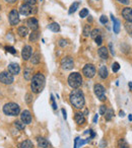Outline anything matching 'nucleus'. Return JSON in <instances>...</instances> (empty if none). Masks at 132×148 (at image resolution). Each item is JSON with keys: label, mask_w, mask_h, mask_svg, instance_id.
<instances>
[{"label": "nucleus", "mask_w": 132, "mask_h": 148, "mask_svg": "<svg viewBox=\"0 0 132 148\" xmlns=\"http://www.w3.org/2000/svg\"><path fill=\"white\" fill-rule=\"evenodd\" d=\"M61 111H62V114H63V118H64V120H66V119H67V115H66V112H65V110H64V109H62Z\"/></svg>", "instance_id": "obj_46"}, {"label": "nucleus", "mask_w": 132, "mask_h": 148, "mask_svg": "<svg viewBox=\"0 0 132 148\" xmlns=\"http://www.w3.org/2000/svg\"><path fill=\"white\" fill-rule=\"evenodd\" d=\"M128 85H129V88L132 90V82H129V83H128Z\"/></svg>", "instance_id": "obj_52"}, {"label": "nucleus", "mask_w": 132, "mask_h": 148, "mask_svg": "<svg viewBox=\"0 0 132 148\" xmlns=\"http://www.w3.org/2000/svg\"><path fill=\"white\" fill-rule=\"evenodd\" d=\"M94 90H95L96 95L98 97V99H100V101H106V90L105 87L101 84H95V87H94Z\"/></svg>", "instance_id": "obj_6"}, {"label": "nucleus", "mask_w": 132, "mask_h": 148, "mask_svg": "<svg viewBox=\"0 0 132 148\" xmlns=\"http://www.w3.org/2000/svg\"><path fill=\"white\" fill-rule=\"evenodd\" d=\"M99 56L102 58V59H104V60H107L108 59V49L106 47H102V48H100L99 49Z\"/></svg>", "instance_id": "obj_19"}, {"label": "nucleus", "mask_w": 132, "mask_h": 148, "mask_svg": "<svg viewBox=\"0 0 132 148\" xmlns=\"http://www.w3.org/2000/svg\"><path fill=\"white\" fill-rule=\"evenodd\" d=\"M48 29H49L50 31L54 32V33H57V32L60 31V25H58L57 23H52L48 25Z\"/></svg>", "instance_id": "obj_22"}, {"label": "nucleus", "mask_w": 132, "mask_h": 148, "mask_svg": "<svg viewBox=\"0 0 132 148\" xmlns=\"http://www.w3.org/2000/svg\"><path fill=\"white\" fill-rule=\"evenodd\" d=\"M21 112V108L14 103H8L3 107V113L7 116H17Z\"/></svg>", "instance_id": "obj_4"}, {"label": "nucleus", "mask_w": 132, "mask_h": 148, "mask_svg": "<svg viewBox=\"0 0 132 148\" xmlns=\"http://www.w3.org/2000/svg\"><path fill=\"white\" fill-rule=\"evenodd\" d=\"M126 147H129L127 142H126L124 139H120L119 140V148H126Z\"/></svg>", "instance_id": "obj_32"}, {"label": "nucleus", "mask_w": 132, "mask_h": 148, "mask_svg": "<svg viewBox=\"0 0 132 148\" xmlns=\"http://www.w3.org/2000/svg\"><path fill=\"white\" fill-rule=\"evenodd\" d=\"M28 25L33 32H36L39 29V23H38V19L36 17H31V18L28 19Z\"/></svg>", "instance_id": "obj_13"}, {"label": "nucleus", "mask_w": 132, "mask_h": 148, "mask_svg": "<svg viewBox=\"0 0 132 148\" xmlns=\"http://www.w3.org/2000/svg\"><path fill=\"white\" fill-rule=\"evenodd\" d=\"M51 103H52V106H53V109L54 110L57 109V106H56V103H55V99H54L53 95H51Z\"/></svg>", "instance_id": "obj_41"}, {"label": "nucleus", "mask_w": 132, "mask_h": 148, "mask_svg": "<svg viewBox=\"0 0 132 148\" xmlns=\"http://www.w3.org/2000/svg\"><path fill=\"white\" fill-rule=\"evenodd\" d=\"M19 148H34V144L31 140H25L21 143H19Z\"/></svg>", "instance_id": "obj_20"}, {"label": "nucleus", "mask_w": 132, "mask_h": 148, "mask_svg": "<svg viewBox=\"0 0 132 148\" xmlns=\"http://www.w3.org/2000/svg\"><path fill=\"white\" fill-rule=\"evenodd\" d=\"M14 126L19 130H23V129H25V124L21 123V122H19V121H15L14 122Z\"/></svg>", "instance_id": "obj_29"}, {"label": "nucleus", "mask_w": 132, "mask_h": 148, "mask_svg": "<svg viewBox=\"0 0 132 148\" xmlns=\"http://www.w3.org/2000/svg\"><path fill=\"white\" fill-rule=\"evenodd\" d=\"M119 69H120L119 63H118V62H115V63H113V65H112V70H113L114 72H117Z\"/></svg>", "instance_id": "obj_35"}, {"label": "nucleus", "mask_w": 132, "mask_h": 148, "mask_svg": "<svg viewBox=\"0 0 132 148\" xmlns=\"http://www.w3.org/2000/svg\"><path fill=\"white\" fill-rule=\"evenodd\" d=\"M59 45L61 46V47H65V46L67 45V42H66L65 40H60V42H59Z\"/></svg>", "instance_id": "obj_42"}, {"label": "nucleus", "mask_w": 132, "mask_h": 148, "mask_svg": "<svg viewBox=\"0 0 132 148\" xmlns=\"http://www.w3.org/2000/svg\"><path fill=\"white\" fill-rule=\"evenodd\" d=\"M25 1V4H29V5H34L36 4V2H37V0H23Z\"/></svg>", "instance_id": "obj_39"}, {"label": "nucleus", "mask_w": 132, "mask_h": 148, "mask_svg": "<svg viewBox=\"0 0 132 148\" xmlns=\"http://www.w3.org/2000/svg\"><path fill=\"white\" fill-rule=\"evenodd\" d=\"M124 116H125V114H124V112H123V111L120 112V117H124Z\"/></svg>", "instance_id": "obj_51"}, {"label": "nucleus", "mask_w": 132, "mask_h": 148, "mask_svg": "<svg viewBox=\"0 0 132 148\" xmlns=\"http://www.w3.org/2000/svg\"><path fill=\"white\" fill-rule=\"evenodd\" d=\"M0 81L4 84H11L13 82V75L9 72H1L0 73Z\"/></svg>", "instance_id": "obj_8"}, {"label": "nucleus", "mask_w": 132, "mask_h": 148, "mask_svg": "<svg viewBox=\"0 0 132 148\" xmlns=\"http://www.w3.org/2000/svg\"><path fill=\"white\" fill-rule=\"evenodd\" d=\"M61 66L63 69L65 70H70L74 67V62L71 57H64L61 60Z\"/></svg>", "instance_id": "obj_7"}, {"label": "nucleus", "mask_w": 132, "mask_h": 148, "mask_svg": "<svg viewBox=\"0 0 132 148\" xmlns=\"http://www.w3.org/2000/svg\"><path fill=\"white\" fill-rule=\"evenodd\" d=\"M69 99H70L71 105L76 109H82L85 107V95H83L82 91L79 90V89L76 88L71 91L70 95H69Z\"/></svg>", "instance_id": "obj_1"}, {"label": "nucleus", "mask_w": 132, "mask_h": 148, "mask_svg": "<svg viewBox=\"0 0 132 148\" xmlns=\"http://www.w3.org/2000/svg\"><path fill=\"white\" fill-rule=\"evenodd\" d=\"M74 120L76 122L77 125H83L85 123V118L83 116V114L81 113H76L74 115Z\"/></svg>", "instance_id": "obj_17"}, {"label": "nucleus", "mask_w": 132, "mask_h": 148, "mask_svg": "<svg viewBox=\"0 0 132 148\" xmlns=\"http://www.w3.org/2000/svg\"><path fill=\"white\" fill-rule=\"evenodd\" d=\"M95 41H96V44L100 46V45H102V43H103V38H102V36L100 35V36H98V37L96 38Z\"/></svg>", "instance_id": "obj_36"}, {"label": "nucleus", "mask_w": 132, "mask_h": 148, "mask_svg": "<svg viewBox=\"0 0 132 148\" xmlns=\"http://www.w3.org/2000/svg\"><path fill=\"white\" fill-rule=\"evenodd\" d=\"M111 17H112V21L114 23V27H113V29H114V33L115 34H119L120 32V21L114 16L113 14H111Z\"/></svg>", "instance_id": "obj_18"}, {"label": "nucleus", "mask_w": 132, "mask_h": 148, "mask_svg": "<svg viewBox=\"0 0 132 148\" xmlns=\"http://www.w3.org/2000/svg\"><path fill=\"white\" fill-rule=\"evenodd\" d=\"M33 70L31 69V68H27V69L25 70V74H23V76H25V78L27 79V80H30V79L32 78V76H33Z\"/></svg>", "instance_id": "obj_25"}, {"label": "nucleus", "mask_w": 132, "mask_h": 148, "mask_svg": "<svg viewBox=\"0 0 132 148\" xmlns=\"http://www.w3.org/2000/svg\"><path fill=\"white\" fill-rule=\"evenodd\" d=\"M16 0H6V2H9V3H14Z\"/></svg>", "instance_id": "obj_50"}, {"label": "nucleus", "mask_w": 132, "mask_h": 148, "mask_svg": "<svg viewBox=\"0 0 132 148\" xmlns=\"http://www.w3.org/2000/svg\"><path fill=\"white\" fill-rule=\"evenodd\" d=\"M122 16L129 23H132V8H129V7L124 8L122 10Z\"/></svg>", "instance_id": "obj_12"}, {"label": "nucleus", "mask_w": 132, "mask_h": 148, "mask_svg": "<svg viewBox=\"0 0 132 148\" xmlns=\"http://www.w3.org/2000/svg\"><path fill=\"white\" fill-rule=\"evenodd\" d=\"M6 50H7V52H9V53H11V54H16V51L14 50V48L13 47H6Z\"/></svg>", "instance_id": "obj_40"}, {"label": "nucleus", "mask_w": 132, "mask_h": 148, "mask_svg": "<svg viewBox=\"0 0 132 148\" xmlns=\"http://www.w3.org/2000/svg\"><path fill=\"white\" fill-rule=\"evenodd\" d=\"M100 21H101L103 25H106V23H108V18H107V16L106 15H102L101 17H100Z\"/></svg>", "instance_id": "obj_37"}, {"label": "nucleus", "mask_w": 132, "mask_h": 148, "mask_svg": "<svg viewBox=\"0 0 132 148\" xmlns=\"http://www.w3.org/2000/svg\"><path fill=\"white\" fill-rule=\"evenodd\" d=\"M17 33L21 37H27L28 34H29V29L25 27H19V29H17Z\"/></svg>", "instance_id": "obj_23"}, {"label": "nucleus", "mask_w": 132, "mask_h": 148, "mask_svg": "<svg viewBox=\"0 0 132 148\" xmlns=\"http://www.w3.org/2000/svg\"><path fill=\"white\" fill-rule=\"evenodd\" d=\"M120 3H122V4H125V5H128L129 4V0H118Z\"/></svg>", "instance_id": "obj_43"}, {"label": "nucleus", "mask_w": 132, "mask_h": 148, "mask_svg": "<svg viewBox=\"0 0 132 148\" xmlns=\"http://www.w3.org/2000/svg\"><path fill=\"white\" fill-rule=\"evenodd\" d=\"M99 74H100V76H101V78H103V79H106L108 77V69H107V67L106 66H101V68H100V70H99Z\"/></svg>", "instance_id": "obj_21"}, {"label": "nucleus", "mask_w": 132, "mask_h": 148, "mask_svg": "<svg viewBox=\"0 0 132 148\" xmlns=\"http://www.w3.org/2000/svg\"><path fill=\"white\" fill-rule=\"evenodd\" d=\"M126 148H129V147H126Z\"/></svg>", "instance_id": "obj_54"}, {"label": "nucleus", "mask_w": 132, "mask_h": 148, "mask_svg": "<svg viewBox=\"0 0 132 148\" xmlns=\"http://www.w3.org/2000/svg\"><path fill=\"white\" fill-rule=\"evenodd\" d=\"M89 34H91V25H85V27H83V36L87 37Z\"/></svg>", "instance_id": "obj_30"}, {"label": "nucleus", "mask_w": 132, "mask_h": 148, "mask_svg": "<svg viewBox=\"0 0 132 148\" xmlns=\"http://www.w3.org/2000/svg\"><path fill=\"white\" fill-rule=\"evenodd\" d=\"M78 141H79V138L76 137V138H75V140H74V148H78V147H77V143H78Z\"/></svg>", "instance_id": "obj_45"}, {"label": "nucleus", "mask_w": 132, "mask_h": 148, "mask_svg": "<svg viewBox=\"0 0 132 148\" xmlns=\"http://www.w3.org/2000/svg\"><path fill=\"white\" fill-rule=\"evenodd\" d=\"M78 6H79L78 2H74V3H73V4L70 6V8H69V11H68L69 14H72L73 12H75V11H76V9L78 8Z\"/></svg>", "instance_id": "obj_27"}, {"label": "nucleus", "mask_w": 132, "mask_h": 148, "mask_svg": "<svg viewBox=\"0 0 132 148\" xmlns=\"http://www.w3.org/2000/svg\"><path fill=\"white\" fill-rule=\"evenodd\" d=\"M100 29H95L94 31H91V37L93 38V39H96V38L98 37V36H100Z\"/></svg>", "instance_id": "obj_31"}, {"label": "nucleus", "mask_w": 132, "mask_h": 148, "mask_svg": "<svg viewBox=\"0 0 132 148\" xmlns=\"http://www.w3.org/2000/svg\"><path fill=\"white\" fill-rule=\"evenodd\" d=\"M32 12H33V7H32L31 5L25 4V3H23V4L19 7V13H21V15L28 16V15L32 14Z\"/></svg>", "instance_id": "obj_11"}, {"label": "nucleus", "mask_w": 132, "mask_h": 148, "mask_svg": "<svg viewBox=\"0 0 132 148\" xmlns=\"http://www.w3.org/2000/svg\"><path fill=\"white\" fill-rule=\"evenodd\" d=\"M82 73L85 77L87 78H93L96 75V67L93 64H87V65L83 67Z\"/></svg>", "instance_id": "obj_5"}, {"label": "nucleus", "mask_w": 132, "mask_h": 148, "mask_svg": "<svg viewBox=\"0 0 132 148\" xmlns=\"http://www.w3.org/2000/svg\"><path fill=\"white\" fill-rule=\"evenodd\" d=\"M37 142H38L39 147H41V148H49L50 147V143L48 142V140L43 137H38Z\"/></svg>", "instance_id": "obj_16"}, {"label": "nucleus", "mask_w": 132, "mask_h": 148, "mask_svg": "<svg viewBox=\"0 0 132 148\" xmlns=\"http://www.w3.org/2000/svg\"><path fill=\"white\" fill-rule=\"evenodd\" d=\"M21 121H23V124H30L32 122V115H31V113H30V111L25 110V111L21 113Z\"/></svg>", "instance_id": "obj_14"}, {"label": "nucleus", "mask_w": 132, "mask_h": 148, "mask_svg": "<svg viewBox=\"0 0 132 148\" xmlns=\"http://www.w3.org/2000/svg\"><path fill=\"white\" fill-rule=\"evenodd\" d=\"M21 71V67L16 63H10L8 65V72L12 75H17Z\"/></svg>", "instance_id": "obj_15"}, {"label": "nucleus", "mask_w": 132, "mask_h": 148, "mask_svg": "<svg viewBox=\"0 0 132 148\" xmlns=\"http://www.w3.org/2000/svg\"><path fill=\"white\" fill-rule=\"evenodd\" d=\"M105 145H107V142L103 140V141L101 142V147H105Z\"/></svg>", "instance_id": "obj_49"}, {"label": "nucleus", "mask_w": 132, "mask_h": 148, "mask_svg": "<svg viewBox=\"0 0 132 148\" xmlns=\"http://www.w3.org/2000/svg\"><path fill=\"white\" fill-rule=\"evenodd\" d=\"M113 116H114V111L112 109H109V110H107V111H106L105 118H106V120H107V121H110V120L113 118Z\"/></svg>", "instance_id": "obj_26"}, {"label": "nucleus", "mask_w": 132, "mask_h": 148, "mask_svg": "<svg viewBox=\"0 0 132 148\" xmlns=\"http://www.w3.org/2000/svg\"><path fill=\"white\" fill-rule=\"evenodd\" d=\"M39 38V33L37 32H32L31 36H30V41L31 42H36Z\"/></svg>", "instance_id": "obj_28"}, {"label": "nucleus", "mask_w": 132, "mask_h": 148, "mask_svg": "<svg viewBox=\"0 0 132 148\" xmlns=\"http://www.w3.org/2000/svg\"><path fill=\"white\" fill-rule=\"evenodd\" d=\"M9 23L11 25H16L19 23V14L16 9H12L9 13Z\"/></svg>", "instance_id": "obj_9"}, {"label": "nucleus", "mask_w": 132, "mask_h": 148, "mask_svg": "<svg viewBox=\"0 0 132 148\" xmlns=\"http://www.w3.org/2000/svg\"><path fill=\"white\" fill-rule=\"evenodd\" d=\"M128 119H129V121H132V115H129V116H128Z\"/></svg>", "instance_id": "obj_53"}, {"label": "nucleus", "mask_w": 132, "mask_h": 148, "mask_svg": "<svg viewBox=\"0 0 132 148\" xmlns=\"http://www.w3.org/2000/svg\"><path fill=\"white\" fill-rule=\"evenodd\" d=\"M68 84L72 88H78L82 84V77L78 72H73L68 76Z\"/></svg>", "instance_id": "obj_3"}, {"label": "nucleus", "mask_w": 132, "mask_h": 148, "mask_svg": "<svg viewBox=\"0 0 132 148\" xmlns=\"http://www.w3.org/2000/svg\"><path fill=\"white\" fill-rule=\"evenodd\" d=\"M125 29H126V31L129 33V35H131L132 36V23H126L125 25Z\"/></svg>", "instance_id": "obj_34"}, {"label": "nucleus", "mask_w": 132, "mask_h": 148, "mask_svg": "<svg viewBox=\"0 0 132 148\" xmlns=\"http://www.w3.org/2000/svg\"><path fill=\"white\" fill-rule=\"evenodd\" d=\"M27 103H31V95H27Z\"/></svg>", "instance_id": "obj_47"}, {"label": "nucleus", "mask_w": 132, "mask_h": 148, "mask_svg": "<svg viewBox=\"0 0 132 148\" xmlns=\"http://www.w3.org/2000/svg\"><path fill=\"white\" fill-rule=\"evenodd\" d=\"M109 48H110V51H111V54L114 56V55H115V52H114V50H113V45H112L111 43L109 44Z\"/></svg>", "instance_id": "obj_44"}, {"label": "nucleus", "mask_w": 132, "mask_h": 148, "mask_svg": "<svg viewBox=\"0 0 132 148\" xmlns=\"http://www.w3.org/2000/svg\"><path fill=\"white\" fill-rule=\"evenodd\" d=\"M46 79L42 73H37L35 74L32 78L31 82V88L32 91L35 93H40L41 91H43L44 87H45Z\"/></svg>", "instance_id": "obj_2"}, {"label": "nucleus", "mask_w": 132, "mask_h": 148, "mask_svg": "<svg viewBox=\"0 0 132 148\" xmlns=\"http://www.w3.org/2000/svg\"><path fill=\"white\" fill-rule=\"evenodd\" d=\"M87 14H89V10H87V8L81 9V11H80V12H79V16H80L81 18H83V17L87 16Z\"/></svg>", "instance_id": "obj_33"}, {"label": "nucleus", "mask_w": 132, "mask_h": 148, "mask_svg": "<svg viewBox=\"0 0 132 148\" xmlns=\"http://www.w3.org/2000/svg\"><path fill=\"white\" fill-rule=\"evenodd\" d=\"M32 53H33V49L31 46H25L23 48V51H21V57L25 61H27L32 57Z\"/></svg>", "instance_id": "obj_10"}, {"label": "nucleus", "mask_w": 132, "mask_h": 148, "mask_svg": "<svg viewBox=\"0 0 132 148\" xmlns=\"http://www.w3.org/2000/svg\"><path fill=\"white\" fill-rule=\"evenodd\" d=\"M106 111H107V108H106V106H101L100 107V115H105Z\"/></svg>", "instance_id": "obj_38"}, {"label": "nucleus", "mask_w": 132, "mask_h": 148, "mask_svg": "<svg viewBox=\"0 0 132 148\" xmlns=\"http://www.w3.org/2000/svg\"><path fill=\"white\" fill-rule=\"evenodd\" d=\"M32 63L33 64H39L40 61H41V55L39 53H36L33 55V58H32Z\"/></svg>", "instance_id": "obj_24"}, {"label": "nucleus", "mask_w": 132, "mask_h": 148, "mask_svg": "<svg viewBox=\"0 0 132 148\" xmlns=\"http://www.w3.org/2000/svg\"><path fill=\"white\" fill-rule=\"evenodd\" d=\"M98 119H99V115L97 114V115L95 116V118H94V123H97V122H98Z\"/></svg>", "instance_id": "obj_48"}]
</instances>
